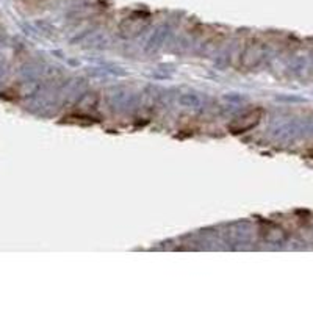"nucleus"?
<instances>
[{"label": "nucleus", "mask_w": 313, "mask_h": 313, "mask_svg": "<svg viewBox=\"0 0 313 313\" xmlns=\"http://www.w3.org/2000/svg\"><path fill=\"white\" fill-rule=\"evenodd\" d=\"M262 115H263L262 108H254V110H250V111L244 113L243 116L237 118L231 125H229V130H231L232 133H235V135L246 133V132H249L250 129H254L255 125L260 122Z\"/></svg>", "instance_id": "1"}]
</instances>
